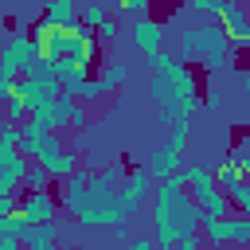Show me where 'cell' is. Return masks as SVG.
Here are the masks:
<instances>
[{"label":"cell","mask_w":250,"mask_h":250,"mask_svg":"<svg viewBox=\"0 0 250 250\" xmlns=\"http://www.w3.org/2000/svg\"><path fill=\"white\" fill-rule=\"evenodd\" d=\"M86 148H90V137H86V129H78L70 137V152H86Z\"/></svg>","instance_id":"29"},{"label":"cell","mask_w":250,"mask_h":250,"mask_svg":"<svg viewBox=\"0 0 250 250\" xmlns=\"http://www.w3.org/2000/svg\"><path fill=\"white\" fill-rule=\"evenodd\" d=\"M0 152H20V125L0 121Z\"/></svg>","instance_id":"23"},{"label":"cell","mask_w":250,"mask_h":250,"mask_svg":"<svg viewBox=\"0 0 250 250\" xmlns=\"http://www.w3.org/2000/svg\"><path fill=\"white\" fill-rule=\"evenodd\" d=\"M20 215V195H0V219Z\"/></svg>","instance_id":"27"},{"label":"cell","mask_w":250,"mask_h":250,"mask_svg":"<svg viewBox=\"0 0 250 250\" xmlns=\"http://www.w3.org/2000/svg\"><path fill=\"white\" fill-rule=\"evenodd\" d=\"M16 94L27 102V109H31V113H39V109H47L51 102H59V98L66 94V86H62L55 74H47V78H20Z\"/></svg>","instance_id":"8"},{"label":"cell","mask_w":250,"mask_h":250,"mask_svg":"<svg viewBox=\"0 0 250 250\" xmlns=\"http://www.w3.org/2000/svg\"><path fill=\"white\" fill-rule=\"evenodd\" d=\"M246 102H250V94H246Z\"/></svg>","instance_id":"34"},{"label":"cell","mask_w":250,"mask_h":250,"mask_svg":"<svg viewBox=\"0 0 250 250\" xmlns=\"http://www.w3.org/2000/svg\"><path fill=\"white\" fill-rule=\"evenodd\" d=\"M51 188H55V176H51L43 164H35V160H31V172H27L23 191H51Z\"/></svg>","instance_id":"17"},{"label":"cell","mask_w":250,"mask_h":250,"mask_svg":"<svg viewBox=\"0 0 250 250\" xmlns=\"http://www.w3.org/2000/svg\"><path fill=\"white\" fill-rule=\"evenodd\" d=\"M180 55H184V62L215 70L234 55V43H230V35H227V27L219 20H203V23L188 27V31H180Z\"/></svg>","instance_id":"3"},{"label":"cell","mask_w":250,"mask_h":250,"mask_svg":"<svg viewBox=\"0 0 250 250\" xmlns=\"http://www.w3.org/2000/svg\"><path fill=\"white\" fill-rule=\"evenodd\" d=\"M27 117H31V109H27V102H23L20 94L4 102V121H16V125H23Z\"/></svg>","instance_id":"22"},{"label":"cell","mask_w":250,"mask_h":250,"mask_svg":"<svg viewBox=\"0 0 250 250\" xmlns=\"http://www.w3.org/2000/svg\"><path fill=\"white\" fill-rule=\"evenodd\" d=\"M39 43H35V31H12V39L4 43L0 51V66L8 70H20V74H31V66L39 62Z\"/></svg>","instance_id":"7"},{"label":"cell","mask_w":250,"mask_h":250,"mask_svg":"<svg viewBox=\"0 0 250 250\" xmlns=\"http://www.w3.org/2000/svg\"><path fill=\"white\" fill-rule=\"evenodd\" d=\"M219 23L227 27L234 51H250V12L242 8V0H223L219 4Z\"/></svg>","instance_id":"9"},{"label":"cell","mask_w":250,"mask_h":250,"mask_svg":"<svg viewBox=\"0 0 250 250\" xmlns=\"http://www.w3.org/2000/svg\"><path fill=\"white\" fill-rule=\"evenodd\" d=\"M215 176H219V188H223V191H230L234 184H242V180H246V172H242V164H238L234 156H230V160H223V164L215 168Z\"/></svg>","instance_id":"16"},{"label":"cell","mask_w":250,"mask_h":250,"mask_svg":"<svg viewBox=\"0 0 250 250\" xmlns=\"http://www.w3.org/2000/svg\"><path fill=\"white\" fill-rule=\"evenodd\" d=\"M70 94H74L82 105H94V102H102V98H105V86H102V82H98V74H94L90 82H82V86H78V90H70Z\"/></svg>","instance_id":"20"},{"label":"cell","mask_w":250,"mask_h":250,"mask_svg":"<svg viewBox=\"0 0 250 250\" xmlns=\"http://www.w3.org/2000/svg\"><path fill=\"white\" fill-rule=\"evenodd\" d=\"M148 8H152V0H109V12L113 16H133V20L148 16Z\"/></svg>","instance_id":"18"},{"label":"cell","mask_w":250,"mask_h":250,"mask_svg":"<svg viewBox=\"0 0 250 250\" xmlns=\"http://www.w3.org/2000/svg\"><path fill=\"white\" fill-rule=\"evenodd\" d=\"M246 12H250V8H246Z\"/></svg>","instance_id":"35"},{"label":"cell","mask_w":250,"mask_h":250,"mask_svg":"<svg viewBox=\"0 0 250 250\" xmlns=\"http://www.w3.org/2000/svg\"><path fill=\"white\" fill-rule=\"evenodd\" d=\"M0 250H23V238L12 230H0Z\"/></svg>","instance_id":"28"},{"label":"cell","mask_w":250,"mask_h":250,"mask_svg":"<svg viewBox=\"0 0 250 250\" xmlns=\"http://www.w3.org/2000/svg\"><path fill=\"white\" fill-rule=\"evenodd\" d=\"M148 94H152V105H156V113L168 121V125H176V121H188L199 105H203V98H199V78H195V66L191 62H176L172 70H164V74H152V82H148Z\"/></svg>","instance_id":"2"},{"label":"cell","mask_w":250,"mask_h":250,"mask_svg":"<svg viewBox=\"0 0 250 250\" xmlns=\"http://www.w3.org/2000/svg\"><path fill=\"white\" fill-rule=\"evenodd\" d=\"M31 160L23 152H0V195H23Z\"/></svg>","instance_id":"11"},{"label":"cell","mask_w":250,"mask_h":250,"mask_svg":"<svg viewBox=\"0 0 250 250\" xmlns=\"http://www.w3.org/2000/svg\"><path fill=\"white\" fill-rule=\"evenodd\" d=\"M129 43H133V47H137L145 59H152L156 51H164V23H160V20H152V16H141V20H133Z\"/></svg>","instance_id":"12"},{"label":"cell","mask_w":250,"mask_h":250,"mask_svg":"<svg viewBox=\"0 0 250 250\" xmlns=\"http://www.w3.org/2000/svg\"><path fill=\"white\" fill-rule=\"evenodd\" d=\"M176 62H180V55H172V51H168V47H164V51H156V55H152V59H145V66H148V70H152V74H164V70H172V66H176Z\"/></svg>","instance_id":"24"},{"label":"cell","mask_w":250,"mask_h":250,"mask_svg":"<svg viewBox=\"0 0 250 250\" xmlns=\"http://www.w3.org/2000/svg\"><path fill=\"white\" fill-rule=\"evenodd\" d=\"M242 86H246V94H250V70H242Z\"/></svg>","instance_id":"33"},{"label":"cell","mask_w":250,"mask_h":250,"mask_svg":"<svg viewBox=\"0 0 250 250\" xmlns=\"http://www.w3.org/2000/svg\"><path fill=\"white\" fill-rule=\"evenodd\" d=\"M59 195L55 191H23L20 195V215L31 223V227H39V223H59Z\"/></svg>","instance_id":"10"},{"label":"cell","mask_w":250,"mask_h":250,"mask_svg":"<svg viewBox=\"0 0 250 250\" xmlns=\"http://www.w3.org/2000/svg\"><path fill=\"white\" fill-rule=\"evenodd\" d=\"M43 23L47 27H82V0H47V12H43Z\"/></svg>","instance_id":"13"},{"label":"cell","mask_w":250,"mask_h":250,"mask_svg":"<svg viewBox=\"0 0 250 250\" xmlns=\"http://www.w3.org/2000/svg\"><path fill=\"white\" fill-rule=\"evenodd\" d=\"M109 20V12H105V4H98V0H86L82 4V27H90V31H98L102 23Z\"/></svg>","instance_id":"19"},{"label":"cell","mask_w":250,"mask_h":250,"mask_svg":"<svg viewBox=\"0 0 250 250\" xmlns=\"http://www.w3.org/2000/svg\"><path fill=\"white\" fill-rule=\"evenodd\" d=\"M234 160H238V164H242V172L250 176V141H246V145H242V148L234 152Z\"/></svg>","instance_id":"31"},{"label":"cell","mask_w":250,"mask_h":250,"mask_svg":"<svg viewBox=\"0 0 250 250\" xmlns=\"http://www.w3.org/2000/svg\"><path fill=\"white\" fill-rule=\"evenodd\" d=\"M23 250H59V242H51V246H23Z\"/></svg>","instance_id":"32"},{"label":"cell","mask_w":250,"mask_h":250,"mask_svg":"<svg viewBox=\"0 0 250 250\" xmlns=\"http://www.w3.org/2000/svg\"><path fill=\"white\" fill-rule=\"evenodd\" d=\"M184 184H188L191 199L203 207V215H219V219H230L234 215L230 195L219 188L215 168H207V164H184Z\"/></svg>","instance_id":"4"},{"label":"cell","mask_w":250,"mask_h":250,"mask_svg":"<svg viewBox=\"0 0 250 250\" xmlns=\"http://www.w3.org/2000/svg\"><path fill=\"white\" fill-rule=\"evenodd\" d=\"M94 35H98V43H113V39H117V20L109 16V20H105V23H102Z\"/></svg>","instance_id":"26"},{"label":"cell","mask_w":250,"mask_h":250,"mask_svg":"<svg viewBox=\"0 0 250 250\" xmlns=\"http://www.w3.org/2000/svg\"><path fill=\"white\" fill-rule=\"evenodd\" d=\"M98 82L105 86V94H113L117 86H125V62H102L98 66Z\"/></svg>","instance_id":"15"},{"label":"cell","mask_w":250,"mask_h":250,"mask_svg":"<svg viewBox=\"0 0 250 250\" xmlns=\"http://www.w3.org/2000/svg\"><path fill=\"white\" fill-rule=\"evenodd\" d=\"M184 148H188V121H176V125H172V137L164 141V148L152 152V160H148V176H152L156 184L180 176V172H184Z\"/></svg>","instance_id":"5"},{"label":"cell","mask_w":250,"mask_h":250,"mask_svg":"<svg viewBox=\"0 0 250 250\" xmlns=\"http://www.w3.org/2000/svg\"><path fill=\"white\" fill-rule=\"evenodd\" d=\"M203 234V207L191 199L184 172L156 184V242L164 250H176L184 238Z\"/></svg>","instance_id":"1"},{"label":"cell","mask_w":250,"mask_h":250,"mask_svg":"<svg viewBox=\"0 0 250 250\" xmlns=\"http://www.w3.org/2000/svg\"><path fill=\"white\" fill-rule=\"evenodd\" d=\"M86 121H90V105H82L78 98L70 102V129L78 133V129H86Z\"/></svg>","instance_id":"25"},{"label":"cell","mask_w":250,"mask_h":250,"mask_svg":"<svg viewBox=\"0 0 250 250\" xmlns=\"http://www.w3.org/2000/svg\"><path fill=\"white\" fill-rule=\"evenodd\" d=\"M148 184H152L148 168H133V172H129V180H125V211H129V215H133V211L145 203V195H148Z\"/></svg>","instance_id":"14"},{"label":"cell","mask_w":250,"mask_h":250,"mask_svg":"<svg viewBox=\"0 0 250 250\" xmlns=\"http://www.w3.org/2000/svg\"><path fill=\"white\" fill-rule=\"evenodd\" d=\"M125 250H164V246H160V242H152V238H133Z\"/></svg>","instance_id":"30"},{"label":"cell","mask_w":250,"mask_h":250,"mask_svg":"<svg viewBox=\"0 0 250 250\" xmlns=\"http://www.w3.org/2000/svg\"><path fill=\"white\" fill-rule=\"evenodd\" d=\"M203 238L211 246H242V250H250V215H230V219L203 215Z\"/></svg>","instance_id":"6"},{"label":"cell","mask_w":250,"mask_h":250,"mask_svg":"<svg viewBox=\"0 0 250 250\" xmlns=\"http://www.w3.org/2000/svg\"><path fill=\"white\" fill-rule=\"evenodd\" d=\"M227 195H230V207H234V215H250V176H246L242 184H234Z\"/></svg>","instance_id":"21"}]
</instances>
